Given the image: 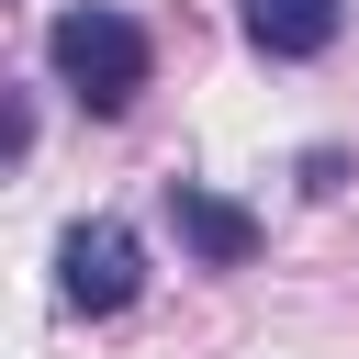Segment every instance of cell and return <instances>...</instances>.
<instances>
[{"mask_svg": "<svg viewBox=\"0 0 359 359\" xmlns=\"http://www.w3.org/2000/svg\"><path fill=\"white\" fill-rule=\"evenodd\" d=\"M45 67L67 79V101L79 112H135V90H146V67H157V45H146V22L135 11H101V0H79V11H56L45 22Z\"/></svg>", "mask_w": 359, "mask_h": 359, "instance_id": "obj_1", "label": "cell"}, {"mask_svg": "<svg viewBox=\"0 0 359 359\" xmlns=\"http://www.w3.org/2000/svg\"><path fill=\"white\" fill-rule=\"evenodd\" d=\"M56 292H67V314H123V303L146 292V247H135V224H112V213L67 224V236H56Z\"/></svg>", "mask_w": 359, "mask_h": 359, "instance_id": "obj_2", "label": "cell"}, {"mask_svg": "<svg viewBox=\"0 0 359 359\" xmlns=\"http://www.w3.org/2000/svg\"><path fill=\"white\" fill-rule=\"evenodd\" d=\"M168 236H180L202 269H247V258H258V213L224 202V191H202V180H168Z\"/></svg>", "mask_w": 359, "mask_h": 359, "instance_id": "obj_3", "label": "cell"}, {"mask_svg": "<svg viewBox=\"0 0 359 359\" xmlns=\"http://www.w3.org/2000/svg\"><path fill=\"white\" fill-rule=\"evenodd\" d=\"M236 22H247V45L258 56H280V67H303V56H325L337 45V0H236Z\"/></svg>", "mask_w": 359, "mask_h": 359, "instance_id": "obj_4", "label": "cell"}, {"mask_svg": "<svg viewBox=\"0 0 359 359\" xmlns=\"http://www.w3.org/2000/svg\"><path fill=\"white\" fill-rule=\"evenodd\" d=\"M22 146H34V101H22V90H11V79H0V168H11V157H22Z\"/></svg>", "mask_w": 359, "mask_h": 359, "instance_id": "obj_5", "label": "cell"}]
</instances>
